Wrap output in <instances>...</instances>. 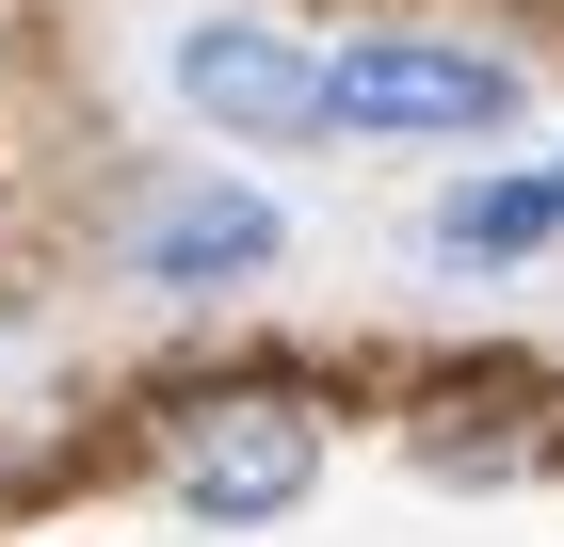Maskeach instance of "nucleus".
<instances>
[{
    "mask_svg": "<svg viewBox=\"0 0 564 547\" xmlns=\"http://www.w3.org/2000/svg\"><path fill=\"white\" fill-rule=\"evenodd\" d=\"M306 467H323V403H306V386H210V403H177V435H162V483L210 515V532L291 515Z\"/></svg>",
    "mask_w": 564,
    "mask_h": 547,
    "instance_id": "f257e3e1",
    "label": "nucleus"
},
{
    "mask_svg": "<svg viewBox=\"0 0 564 547\" xmlns=\"http://www.w3.org/2000/svg\"><path fill=\"white\" fill-rule=\"evenodd\" d=\"M323 113H355V129H500L517 65H484V48H355V65H323Z\"/></svg>",
    "mask_w": 564,
    "mask_h": 547,
    "instance_id": "f03ea898",
    "label": "nucleus"
},
{
    "mask_svg": "<svg viewBox=\"0 0 564 547\" xmlns=\"http://www.w3.org/2000/svg\"><path fill=\"white\" fill-rule=\"evenodd\" d=\"M177 81H194V113L259 129V145H291V129H323V65H306V48H274V33H242V17H210V33L177 48Z\"/></svg>",
    "mask_w": 564,
    "mask_h": 547,
    "instance_id": "7ed1b4c3",
    "label": "nucleus"
},
{
    "mask_svg": "<svg viewBox=\"0 0 564 547\" xmlns=\"http://www.w3.org/2000/svg\"><path fill=\"white\" fill-rule=\"evenodd\" d=\"M259 258H274V210L226 194V177H194V194L145 210V274H162V291H226V274H259Z\"/></svg>",
    "mask_w": 564,
    "mask_h": 547,
    "instance_id": "20e7f679",
    "label": "nucleus"
},
{
    "mask_svg": "<svg viewBox=\"0 0 564 547\" xmlns=\"http://www.w3.org/2000/svg\"><path fill=\"white\" fill-rule=\"evenodd\" d=\"M532 226H549V194H532V177H484V194H452V210H435V242H452V258H517Z\"/></svg>",
    "mask_w": 564,
    "mask_h": 547,
    "instance_id": "39448f33",
    "label": "nucleus"
},
{
    "mask_svg": "<svg viewBox=\"0 0 564 547\" xmlns=\"http://www.w3.org/2000/svg\"><path fill=\"white\" fill-rule=\"evenodd\" d=\"M549 210H564V194H549Z\"/></svg>",
    "mask_w": 564,
    "mask_h": 547,
    "instance_id": "423d86ee",
    "label": "nucleus"
}]
</instances>
